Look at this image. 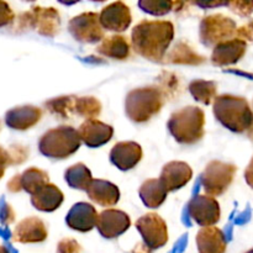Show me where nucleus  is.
<instances>
[{"label": "nucleus", "instance_id": "f257e3e1", "mask_svg": "<svg viewBox=\"0 0 253 253\" xmlns=\"http://www.w3.org/2000/svg\"><path fill=\"white\" fill-rule=\"evenodd\" d=\"M174 37V26L166 20H143L131 34V44L136 53L150 61H162Z\"/></svg>", "mask_w": 253, "mask_h": 253}, {"label": "nucleus", "instance_id": "f03ea898", "mask_svg": "<svg viewBox=\"0 0 253 253\" xmlns=\"http://www.w3.org/2000/svg\"><path fill=\"white\" fill-rule=\"evenodd\" d=\"M212 110L215 118L232 132H244L251 128L253 111L245 98L231 94L216 96Z\"/></svg>", "mask_w": 253, "mask_h": 253}, {"label": "nucleus", "instance_id": "7ed1b4c3", "mask_svg": "<svg viewBox=\"0 0 253 253\" xmlns=\"http://www.w3.org/2000/svg\"><path fill=\"white\" fill-rule=\"evenodd\" d=\"M167 126L177 142L193 145L204 136V111L197 106L183 108L170 115Z\"/></svg>", "mask_w": 253, "mask_h": 253}, {"label": "nucleus", "instance_id": "20e7f679", "mask_svg": "<svg viewBox=\"0 0 253 253\" xmlns=\"http://www.w3.org/2000/svg\"><path fill=\"white\" fill-rule=\"evenodd\" d=\"M163 98L162 91L157 86L133 89L126 96V115L133 123H146L160 113L165 100Z\"/></svg>", "mask_w": 253, "mask_h": 253}, {"label": "nucleus", "instance_id": "39448f33", "mask_svg": "<svg viewBox=\"0 0 253 253\" xmlns=\"http://www.w3.org/2000/svg\"><path fill=\"white\" fill-rule=\"evenodd\" d=\"M82 145L78 130L72 126L51 128L39 142L40 152L53 160H64L79 150Z\"/></svg>", "mask_w": 253, "mask_h": 253}, {"label": "nucleus", "instance_id": "423d86ee", "mask_svg": "<svg viewBox=\"0 0 253 253\" xmlns=\"http://www.w3.org/2000/svg\"><path fill=\"white\" fill-rule=\"evenodd\" d=\"M17 29H34L43 36L54 37L61 29V16L54 7L34 6L20 15Z\"/></svg>", "mask_w": 253, "mask_h": 253}, {"label": "nucleus", "instance_id": "0eeeda50", "mask_svg": "<svg viewBox=\"0 0 253 253\" xmlns=\"http://www.w3.org/2000/svg\"><path fill=\"white\" fill-rule=\"evenodd\" d=\"M236 22L222 14L209 15L200 24V41L208 47L236 39Z\"/></svg>", "mask_w": 253, "mask_h": 253}, {"label": "nucleus", "instance_id": "6e6552de", "mask_svg": "<svg viewBox=\"0 0 253 253\" xmlns=\"http://www.w3.org/2000/svg\"><path fill=\"white\" fill-rule=\"evenodd\" d=\"M236 166L221 161H212L205 168L202 175L204 190L210 197H219L224 194L231 185L236 173Z\"/></svg>", "mask_w": 253, "mask_h": 253}, {"label": "nucleus", "instance_id": "1a4fd4ad", "mask_svg": "<svg viewBox=\"0 0 253 253\" xmlns=\"http://www.w3.org/2000/svg\"><path fill=\"white\" fill-rule=\"evenodd\" d=\"M68 30L77 41L83 43H95L104 40V30L96 12H83L74 16L69 21Z\"/></svg>", "mask_w": 253, "mask_h": 253}, {"label": "nucleus", "instance_id": "9d476101", "mask_svg": "<svg viewBox=\"0 0 253 253\" xmlns=\"http://www.w3.org/2000/svg\"><path fill=\"white\" fill-rule=\"evenodd\" d=\"M136 227L143 239V244L150 250H158L168 241V229L165 220L157 214H146L136 221Z\"/></svg>", "mask_w": 253, "mask_h": 253}, {"label": "nucleus", "instance_id": "9b49d317", "mask_svg": "<svg viewBox=\"0 0 253 253\" xmlns=\"http://www.w3.org/2000/svg\"><path fill=\"white\" fill-rule=\"evenodd\" d=\"M190 217L203 227L214 226L220 220V205L215 198L209 195H197L188 204Z\"/></svg>", "mask_w": 253, "mask_h": 253}, {"label": "nucleus", "instance_id": "f8f14e48", "mask_svg": "<svg viewBox=\"0 0 253 253\" xmlns=\"http://www.w3.org/2000/svg\"><path fill=\"white\" fill-rule=\"evenodd\" d=\"M131 226V219L126 212L116 209L104 210L98 219L99 232L105 239H115L123 235Z\"/></svg>", "mask_w": 253, "mask_h": 253}, {"label": "nucleus", "instance_id": "ddd939ff", "mask_svg": "<svg viewBox=\"0 0 253 253\" xmlns=\"http://www.w3.org/2000/svg\"><path fill=\"white\" fill-rule=\"evenodd\" d=\"M99 19L104 29L115 32L125 31L132 21L130 7L123 1L111 2L104 7L99 15Z\"/></svg>", "mask_w": 253, "mask_h": 253}, {"label": "nucleus", "instance_id": "4468645a", "mask_svg": "<svg viewBox=\"0 0 253 253\" xmlns=\"http://www.w3.org/2000/svg\"><path fill=\"white\" fill-rule=\"evenodd\" d=\"M48 236V231L41 219L36 216L26 217L19 222L12 232V240L19 244H39Z\"/></svg>", "mask_w": 253, "mask_h": 253}, {"label": "nucleus", "instance_id": "2eb2a0df", "mask_svg": "<svg viewBox=\"0 0 253 253\" xmlns=\"http://www.w3.org/2000/svg\"><path fill=\"white\" fill-rule=\"evenodd\" d=\"M98 219L99 215L93 205L88 203H78L69 210L66 222L72 230L88 232L98 225Z\"/></svg>", "mask_w": 253, "mask_h": 253}, {"label": "nucleus", "instance_id": "dca6fc26", "mask_svg": "<svg viewBox=\"0 0 253 253\" xmlns=\"http://www.w3.org/2000/svg\"><path fill=\"white\" fill-rule=\"evenodd\" d=\"M82 142L88 147H100L111 140L114 128L99 120H85L78 128Z\"/></svg>", "mask_w": 253, "mask_h": 253}, {"label": "nucleus", "instance_id": "f3484780", "mask_svg": "<svg viewBox=\"0 0 253 253\" xmlns=\"http://www.w3.org/2000/svg\"><path fill=\"white\" fill-rule=\"evenodd\" d=\"M193 177V170L185 162H173L167 163L163 167L162 173H161L160 180L167 192H174V190L180 189L184 187Z\"/></svg>", "mask_w": 253, "mask_h": 253}, {"label": "nucleus", "instance_id": "a211bd4d", "mask_svg": "<svg viewBox=\"0 0 253 253\" xmlns=\"http://www.w3.org/2000/svg\"><path fill=\"white\" fill-rule=\"evenodd\" d=\"M142 158V148L138 143L127 141L119 142L113 147L110 152V161L120 170H130Z\"/></svg>", "mask_w": 253, "mask_h": 253}, {"label": "nucleus", "instance_id": "6ab92c4d", "mask_svg": "<svg viewBox=\"0 0 253 253\" xmlns=\"http://www.w3.org/2000/svg\"><path fill=\"white\" fill-rule=\"evenodd\" d=\"M41 116L42 111L37 106H17L5 114V123L14 130L25 131L36 125L41 120Z\"/></svg>", "mask_w": 253, "mask_h": 253}, {"label": "nucleus", "instance_id": "aec40b11", "mask_svg": "<svg viewBox=\"0 0 253 253\" xmlns=\"http://www.w3.org/2000/svg\"><path fill=\"white\" fill-rule=\"evenodd\" d=\"M246 42L240 39L230 40L217 44L211 54V61L215 66H230L235 64L246 53Z\"/></svg>", "mask_w": 253, "mask_h": 253}, {"label": "nucleus", "instance_id": "412c9836", "mask_svg": "<svg viewBox=\"0 0 253 253\" xmlns=\"http://www.w3.org/2000/svg\"><path fill=\"white\" fill-rule=\"evenodd\" d=\"M197 246L199 253H225L227 242L219 227H203L197 235Z\"/></svg>", "mask_w": 253, "mask_h": 253}, {"label": "nucleus", "instance_id": "4be33fe9", "mask_svg": "<svg viewBox=\"0 0 253 253\" xmlns=\"http://www.w3.org/2000/svg\"><path fill=\"white\" fill-rule=\"evenodd\" d=\"M88 197L101 207H113L120 199V190L113 183L104 179H93L86 189Z\"/></svg>", "mask_w": 253, "mask_h": 253}, {"label": "nucleus", "instance_id": "5701e85b", "mask_svg": "<svg viewBox=\"0 0 253 253\" xmlns=\"http://www.w3.org/2000/svg\"><path fill=\"white\" fill-rule=\"evenodd\" d=\"M63 199L64 197L61 189H58L54 184L48 183L40 192L32 195L31 203L40 211L51 212L61 207V204L63 203Z\"/></svg>", "mask_w": 253, "mask_h": 253}, {"label": "nucleus", "instance_id": "b1692460", "mask_svg": "<svg viewBox=\"0 0 253 253\" xmlns=\"http://www.w3.org/2000/svg\"><path fill=\"white\" fill-rule=\"evenodd\" d=\"M96 52L109 58L123 61L130 56V43L126 37L115 35L104 39L96 47Z\"/></svg>", "mask_w": 253, "mask_h": 253}, {"label": "nucleus", "instance_id": "393cba45", "mask_svg": "<svg viewBox=\"0 0 253 253\" xmlns=\"http://www.w3.org/2000/svg\"><path fill=\"white\" fill-rule=\"evenodd\" d=\"M168 192L160 179H148L140 188V198L143 204L151 209L160 208L165 203Z\"/></svg>", "mask_w": 253, "mask_h": 253}, {"label": "nucleus", "instance_id": "a878e982", "mask_svg": "<svg viewBox=\"0 0 253 253\" xmlns=\"http://www.w3.org/2000/svg\"><path fill=\"white\" fill-rule=\"evenodd\" d=\"M49 183V177L44 170L36 167H31L20 174V185L21 190H25L29 194L35 195L42 189L44 185Z\"/></svg>", "mask_w": 253, "mask_h": 253}, {"label": "nucleus", "instance_id": "bb28decb", "mask_svg": "<svg viewBox=\"0 0 253 253\" xmlns=\"http://www.w3.org/2000/svg\"><path fill=\"white\" fill-rule=\"evenodd\" d=\"M64 178L69 187L81 190L88 189L90 183L93 182L91 172L83 163H77V165L69 167L64 173Z\"/></svg>", "mask_w": 253, "mask_h": 253}, {"label": "nucleus", "instance_id": "cd10ccee", "mask_svg": "<svg viewBox=\"0 0 253 253\" xmlns=\"http://www.w3.org/2000/svg\"><path fill=\"white\" fill-rule=\"evenodd\" d=\"M167 61L174 64H200L205 61V58L197 53L188 43L179 42L168 53Z\"/></svg>", "mask_w": 253, "mask_h": 253}, {"label": "nucleus", "instance_id": "c85d7f7f", "mask_svg": "<svg viewBox=\"0 0 253 253\" xmlns=\"http://www.w3.org/2000/svg\"><path fill=\"white\" fill-rule=\"evenodd\" d=\"M76 98L74 96H59V98L51 99L46 101L44 106L52 115L66 120L71 119L73 114H76Z\"/></svg>", "mask_w": 253, "mask_h": 253}, {"label": "nucleus", "instance_id": "c756f323", "mask_svg": "<svg viewBox=\"0 0 253 253\" xmlns=\"http://www.w3.org/2000/svg\"><path fill=\"white\" fill-rule=\"evenodd\" d=\"M216 84L210 81L197 79L189 84V91L193 98L205 105H209L216 99Z\"/></svg>", "mask_w": 253, "mask_h": 253}, {"label": "nucleus", "instance_id": "7c9ffc66", "mask_svg": "<svg viewBox=\"0 0 253 253\" xmlns=\"http://www.w3.org/2000/svg\"><path fill=\"white\" fill-rule=\"evenodd\" d=\"M76 114L86 120H95L101 113V104L94 96H82L76 98Z\"/></svg>", "mask_w": 253, "mask_h": 253}, {"label": "nucleus", "instance_id": "2f4dec72", "mask_svg": "<svg viewBox=\"0 0 253 253\" xmlns=\"http://www.w3.org/2000/svg\"><path fill=\"white\" fill-rule=\"evenodd\" d=\"M178 2L174 1H163V0H157V1H148V0H142L138 2V6L145 12L152 15H165L173 10V7Z\"/></svg>", "mask_w": 253, "mask_h": 253}, {"label": "nucleus", "instance_id": "473e14b6", "mask_svg": "<svg viewBox=\"0 0 253 253\" xmlns=\"http://www.w3.org/2000/svg\"><path fill=\"white\" fill-rule=\"evenodd\" d=\"M161 79V88L160 90L162 91L163 96L169 95L170 93H174L175 89H178V81L173 74L170 73H163L162 77H160Z\"/></svg>", "mask_w": 253, "mask_h": 253}, {"label": "nucleus", "instance_id": "72a5a7b5", "mask_svg": "<svg viewBox=\"0 0 253 253\" xmlns=\"http://www.w3.org/2000/svg\"><path fill=\"white\" fill-rule=\"evenodd\" d=\"M15 220V211L12 210L11 205L7 204L4 199L0 200V224L7 225L12 224Z\"/></svg>", "mask_w": 253, "mask_h": 253}, {"label": "nucleus", "instance_id": "f704fd0d", "mask_svg": "<svg viewBox=\"0 0 253 253\" xmlns=\"http://www.w3.org/2000/svg\"><path fill=\"white\" fill-rule=\"evenodd\" d=\"M57 253H82V247L76 240L63 239L57 246Z\"/></svg>", "mask_w": 253, "mask_h": 253}, {"label": "nucleus", "instance_id": "c9c22d12", "mask_svg": "<svg viewBox=\"0 0 253 253\" xmlns=\"http://www.w3.org/2000/svg\"><path fill=\"white\" fill-rule=\"evenodd\" d=\"M231 10L241 16H249L253 12V1H231L227 2Z\"/></svg>", "mask_w": 253, "mask_h": 253}, {"label": "nucleus", "instance_id": "e433bc0d", "mask_svg": "<svg viewBox=\"0 0 253 253\" xmlns=\"http://www.w3.org/2000/svg\"><path fill=\"white\" fill-rule=\"evenodd\" d=\"M14 11L9 6V4L5 1H0V27L11 24L14 21Z\"/></svg>", "mask_w": 253, "mask_h": 253}, {"label": "nucleus", "instance_id": "4c0bfd02", "mask_svg": "<svg viewBox=\"0 0 253 253\" xmlns=\"http://www.w3.org/2000/svg\"><path fill=\"white\" fill-rule=\"evenodd\" d=\"M9 151L10 161H11V165H20V163L24 162L27 157V150L22 146H12Z\"/></svg>", "mask_w": 253, "mask_h": 253}, {"label": "nucleus", "instance_id": "58836bf2", "mask_svg": "<svg viewBox=\"0 0 253 253\" xmlns=\"http://www.w3.org/2000/svg\"><path fill=\"white\" fill-rule=\"evenodd\" d=\"M236 39L242 40V41H253V21L247 22L242 27L237 29Z\"/></svg>", "mask_w": 253, "mask_h": 253}, {"label": "nucleus", "instance_id": "ea45409f", "mask_svg": "<svg viewBox=\"0 0 253 253\" xmlns=\"http://www.w3.org/2000/svg\"><path fill=\"white\" fill-rule=\"evenodd\" d=\"M10 165H11V161H10L9 151L4 150L2 147H0V179L4 177L6 167Z\"/></svg>", "mask_w": 253, "mask_h": 253}, {"label": "nucleus", "instance_id": "a19ab883", "mask_svg": "<svg viewBox=\"0 0 253 253\" xmlns=\"http://www.w3.org/2000/svg\"><path fill=\"white\" fill-rule=\"evenodd\" d=\"M7 189H9V192L12 193H17L21 190V185H20V174H16L7 182Z\"/></svg>", "mask_w": 253, "mask_h": 253}, {"label": "nucleus", "instance_id": "79ce46f5", "mask_svg": "<svg viewBox=\"0 0 253 253\" xmlns=\"http://www.w3.org/2000/svg\"><path fill=\"white\" fill-rule=\"evenodd\" d=\"M245 179H246L247 184L253 189V158L245 170Z\"/></svg>", "mask_w": 253, "mask_h": 253}, {"label": "nucleus", "instance_id": "37998d69", "mask_svg": "<svg viewBox=\"0 0 253 253\" xmlns=\"http://www.w3.org/2000/svg\"><path fill=\"white\" fill-rule=\"evenodd\" d=\"M249 136H250V138H251V140L253 141V124H252L251 128L249 130Z\"/></svg>", "mask_w": 253, "mask_h": 253}, {"label": "nucleus", "instance_id": "c03bdc74", "mask_svg": "<svg viewBox=\"0 0 253 253\" xmlns=\"http://www.w3.org/2000/svg\"><path fill=\"white\" fill-rule=\"evenodd\" d=\"M0 253H9V251L4 246H0Z\"/></svg>", "mask_w": 253, "mask_h": 253}, {"label": "nucleus", "instance_id": "a18cd8bd", "mask_svg": "<svg viewBox=\"0 0 253 253\" xmlns=\"http://www.w3.org/2000/svg\"><path fill=\"white\" fill-rule=\"evenodd\" d=\"M246 253H253V249H252V250H250V251H247Z\"/></svg>", "mask_w": 253, "mask_h": 253}]
</instances>
